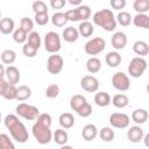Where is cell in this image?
<instances>
[{
    "mask_svg": "<svg viewBox=\"0 0 149 149\" xmlns=\"http://www.w3.org/2000/svg\"><path fill=\"white\" fill-rule=\"evenodd\" d=\"M3 122H5L6 128L9 130V134L14 141H16L19 143H24L29 140L28 130H27L26 126L23 125V122L20 121V119L16 114L6 115Z\"/></svg>",
    "mask_w": 149,
    "mask_h": 149,
    "instance_id": "cell-1",
    "label": "cell"
},
{
    "mask_svg": "<svg viewBox=\"0 0 149 149\" xmlns=\"http://www.w3.org/2000/svg\"><path fill=\"white\" fill-rule=\"evenodd\" d=\"M93 23L106 31H113L116 28V19L111 9L104 8L93 14Z\"/></svg>",
    "mask_w": 149,
    "mask_h": 149,
    "instance_id": "cell-2",
    "label": "cell"
},
{
    "mask_svg": "<svg viewBox=\"0 0 149 149\" xmlns=\"http://www.w3.org/2000/svg\"><path fill=\"white\" fill-rule=\"evenodd\" d=\"M31 133L35 140L40 144H48L52 140V132L49 126H45L38 121H36L31 127Z\"/></svg>",
    "mask_w": 149,
    "mask_h": 149,
    "instance_id": "cell-3",
    "label": "cell"
},
{
    "mask_svg": "<svg viewBox=\"0 0 149 149\" xmlns=\"http://www.w3.org/2000/svg\"><path fill=\"white\" fill-rule=\"evenodd\" d=\"M147 66H148V63L143 57L141 56L134 57L128 64V73L133 78H140L147 70Z\"/></svg>",
    "mask_w": 149,
    "mask_h": 149,
    "instance_id": "cell-4",
    "label": "cell"
},
{
    "mask_svg": "<svg viewBox=\"0 0 149 149\" xmlns=\"http://www.w3.org/2000/svg\"><path fill=\"white\" fill-rule=\"evenodd\" d=\"M15 112H16V115L19 118H22V119L28 120V121L36 120V118L40 114V109L37 107L29 105V104H26V102L19 104L15 108Z\"/></svg>",
    "mask_w": 149,
    "mask_h": 149,
    "instance_id": "cell-5",
    "label": "cell"
},
{
    "mask_svg": "<svg viewBox=\"0 0 149 149\" xmlns=\"http://www.w3.org/2000/svg\"><path fill=\"white\" fill-rule=\"evenodd\" d=\"M62 48L61 37L56 31H48L44 36V49L50 54H57Z\"/></svg>",
    "mask_w": 149,
    "mask_h": 149,
    "instance_id": "cell-6",
    "label": "cell"
},
{
    "mask_svg": "<svg viewBox=\"0 0 149 149\" xmlns=\"http://www.w3.org/2000/svg\"><path fill=\"white\" fill-rule=\"evenodd\" d=\"M106 48V41L102 37H93L90 38L85 45H84V50L87 55L90 56H97L100 52H102Z\"/></svg>",
    "mask_w": 149,
    "mask_h": 149,
    "instance_id": "cell-7",
    "label": "cell"
},
{
    "mask_svg": "<svg viewBox=\"0 0 149 149\" xmlns=\"http://www.w3.org/2000/svg\"><path fill=\"white\" fill-rule=\"evenodd\" d=\"M112 85L118 91H121V92L128 91L130 87V80H129L128 74H126L125 72H121V71L115 72L112 77Z\"/></svg>",
    "mask_w": 149,
    "mask_h": 149,
    "instance_id": "cell-8",
    "label": "cell"
},
{
    "mask_svg": "<svg viewBox=\"0 0 149 149\" xmlns=\"http://www.w3.org/2000/svg\"><path fill=\"white\" fill-rule=\"evenodd\" d=\"M64 59L58 54H51L47 61V70L51 74H58L63 70Z\"/></svg>",
    "mask_w": 149,
    "mask_h": 149,
    "instance_id": "cell-9",
    "label": "cell"
},
{
    "mask_svg": "<svg viewBox=\"0 0 149 149\" xmlns=\"http://www.w3.org/2000/svg\"><path fill=\"white\" fill-rule=\"evenodd\" d=\"M109 123L118 129H125L130 123V118L125 113H113L109 116Z\"/></svg>",
    "mask_w": 149,
    "mask_h": 149,
    "instance_id": "cell-10",
    "label": "cell"
},
{
    "mask_svg": "<svg viewBox=\"0 0 149 149\" xmlns=\"http://www.w3.org/2000/svg\"><path fill=\"white\" fill-rule=\"evenodd\" d=\"M80 86L84 91L88 93H95L99 90V80L94 76L87 74L80 79Z\"/></svg>",
    "mask_w": 149,
    "mask_h": 149,
    "instance_id": "cell-11",
    "label": "cell"
},
{
    "mask_svg": "<svg viewBox=\"0 0 149 149\" xmlns=\"http://www.w3.org/2000/svg\"><path fill=\"white\" fill-rule=\"evenodd\" d=\"M111 43L115 50H122L127 45V35L123 31H115L111 37Z\"/></svg>",
    "mask_w": 149,
    "mask_h": 149,
    "instance_id": "cell-12",
    "label": "cell"
},
{
    "mask_svg": "<svg viewBox=\"0 0 149 149\" xmlns=\"http://www.w3.org/2000/svg\"><path fill=\"white\" fill-rule=\"evenodd\" d=\"M143 135H144V132L143 129L139 126V125H135V126H132L128 128L127 130V139L133 142V143H139L142 141L143 139Z\"/></svg>",
    "mask_w": 149,
    "mask_h": 149,
    "instance_id": "cell-13",
    "label": "cell"
},
{
    "mask_svg": "<svg viewBox=\"0 0 149 149\" xmlns=\"http://www.w3.org/2000/svg\"><path fill=\"white\" fill-rule=\"evenodd\" d=\"M5 77H6L7 81L10 83V84H17L20 81V78H21L19 69L16 66L12 65V64L6 68V70H5Z\"/></svg>",
    "mask_w": 149,
    "mask_h": 149,
    "instance_id": "cell-14",
    "label": "cell"
},
{
    "mask_svg": "<svg viewBox=\"0 0 149 149\" xmlns=\"http://www.w3.org/2000/svg\"><path fill=\"white\" fill-rule=\"evenodd\" d=\"M81 136L85 141H93L98 136V128L93 123H88L83 127L81 129Z\"/></svg>",
    "mask_w": 149,
    "mask_h": 149,
    "instance_id": "cell-15",
    "label": "cell"
},
{
    "mask_svg": "<svg viewBox=\"0 0 149 149\" xmlns=\"http://www.w3.org/2000/svg\"><path fill=\"white\" fill-rule=\"evenodd\" d=\"M132 22L137 28L148 29L149 28V15L147 13H137L134 17H132Z\"/></svg>",
    "mask_w": 149,
    "mask_h": 149,
    "instance_id": "cell-16",
    "label": "cell"
},
{
    "mask_svg": "<svg viewBox=\"0 0 149 149\" xmlns=\"http://www.w3.org/2000/svg\"><path fill=\"white\" fill-rule=\"evenodd\" d=\"M62 37H63V40L65 41V42H68V43H73V42H76L77 40H78V37H79V33H78V29L77 28H74V27H66V28H64V30H63V33H62Z\"/></svg>",
    "mask_w": 149,
    "mask_h": 149,
    "instance_id": "cell-17",
    "label": "cell"
},
{
    "mask_svg": "<svg viewBox=\"0 0 149 149\" xmlns=\"http://www.w3.org/2000/svg\"><path fill=\"white\" fill-rule=\"evenodd\" d=\"M15 29V22L10 17L0 19V33L3 35H9Z\"/></svg>",
    "mask_w": 149,
    "mask_h": 149,
    "instance_id": "cell-18",
    "label": "cell"
},
{
    "mask_svg": "<svg viewBox=\"0 0 149 149\" xmlns=\"http://www.w3.org/2000/svg\"><path fill=\"white\" fill-rule=\"evenodd\" d=\"M94 102L99 107H107L111 104V95L105 91H97L94 94Z\"/></svg>",
    "mask_w": 149,
    "mask_h": 149,
    "instance_id": "cell-19",
    "label": "cell"
},
{
    "mask_svg": "<svg viewBox=\"0 0 149 149\" xmlns=\"http://www.w3.org/2000/svg\"><path fill=\"white\" fill-rule=\"evenodd\" d=\"M105 62L109 68H116L121 64L122 58H121V55L118 51H109L105 56Z\"/></svg>",
    "mask_w": 149,
    "mask_h": 149,
    "instance_id": "cell-20",
    "label": "cell"
},
{
    "mask_svg": "<svg viewBox=\"0 0 149 149\" xmlns=\"http://www.w3.org/2000/svg\"><path fill=\"white\" fill-rule=\"evenodd\" d=\"M58 123L62 128L64 129H70L73 127L74 125V118L71 113L69 112H65V113H62L58 118Z\"/></svg>",
    "mask_w": 149,
    "mask_h": 149,
    "instance_id": "cell-21",
    "label": "cell"
},
{
    "mask_svg": "<svg viewBox=\"0 0 149 149\" xmlns=\"http://www.w3.org/2000/svg\"><path fill=\"white\" fill-rule=\"evenodd\" d=\"M78 33L83 37H91L94 33L93 23H91L88 20L87 21H81L79 27H78Z\"/></svg>",
    "mask_w": 149,
    "mask_h": 149,
    "instance_id": "cell-22",
    "label": "cell"
},
{
    "mask_svg": "<svg viewBox=\"0 0 149 149\" xmlns=\"http://www.w3.org/2000/svg\"><path fill=\"white\" fill-rule=\"evenodd\" d=\"M111 102L114 107L116 108H125L128 106L129 104V99L126 94L123 93H118L115 95H113V98H111Z\"/></svg>",
    "mask_w": 149,
    "mask_h": 149,
    "instance_id": "cell-23",
    "label": "cell"
},
{
    "mask_svg": "<svg viewBox=\"0 0 149 149\" xmlns=\"http://www.w3.org/2000/svg\"><path fill=\"white\" fill-rule=\"evenodd\" d=\"M149 118V114L147 112V109L144 108H137L132 113V120L136 123V125H142Z\"/></svg>",
    "mask_w": 149,
    "mask_h": 149,
    "instance_id": "cell-24",
    "label": "cell"
},
{
    "mask_svg": "<svg viewBox=\"0 0 149 149\" xmlns=\"http://www.w3.org/2000/svg\"><path fill=\"white\" fill-rule=\"evenodd\" d=\"M52 140L58 146H64L66 144L68 140H69V135L68 133L64 130V128H58L52 133Z\"/></svg>",
    "mask_w": 149,
    "mask_h": 149,
    "instance_id": "cell-25",
    "label": "cell"
},
{
    "mask_svg": "<svg viewBox=\"0 0 149 149\" xmlns=\"http://www.w3.org/2000/svg\"><path fill=\"white\" fill-rule=\"evenodd\" d=\"M100 69H101V61L98 57L92 56L86 61V70L90 73H92V74L98 73L100 71Z\"/></svg>",
    "mask_w": 149,
    "mask_h": 149,
    "instance_id": "cell-26",
    "label": "cell"
},
{
    "mask_svg": "<svg viewBox=\"0 0 149 149\" xmlns=\"http://www.w3.org/2000/svg\"><path fill=\"white\" fill-rule=\"evenodd\" d=\"M133 51L137 55V56H147L149 54V45L147 42L144 41H136L133 44Z\"/></svg>",
    "mask_w": 149,
    "mask_h": 149,
    "instance_id": "cell-27",
    "label": "cell"
},
{
    "mask_svg": "<svg viewBox=\"0 0 149 149\" xmlns=\"http://www.w3.org/2000/svg\"><path fill=\"white\" fill-rule=\"evenodd\" d=\"M31 97V88L27 85H21L16 88V98L15 100L17 101H24L28 100Z\"/></svg>",
    "mask_w": 149,
    "mask_h": 149,
    "instance_id": "cell-28",
    "label": "cell"
},
{
    "mask_svg": "<svg viewBox=\"0 0 149 149\" xmlns=\"http://www.w3.org/2000/svg\"><path fill=\"white\" fill-rule=\"evenodd\" d=\"M86 101L87 100H86V98L84 95H81V94H74L70 99V107H71L72 111L77 112Z\"/></svg>",
    "mask_w": 149,
    "mask_h": 149,
    "instance_id": "cell-29",
    "label": "cell"
},
{
    "mask_svg": "<svg viewBox=\"0 0 149 149\" xmlns=\"http://www.w3.org/2000/svg\"><path fill=\"white\" fill-rule=\"evenodd\" d=\"M51 23L55 26V27H58V28H62L66 24L68 20H66V16H65V13L63 12H56L51 17Z\"/></svg>",
    "mask_w": 149,
    "mask_h": 149,
    "instance_id": "cell-30",
    "label": "cell"
},
{
    "mask_svg": "<svg viewBox=\"0 0 149 149\" xmlns=\"http://www.w3.org/2000/svg\"><path fill=\"white\" fill-rule=\"evenodd\" d=\"M0 58H1V62L3 64H7V65H10L15 62L16 59V52L12 49H6L1 52L0 55Z\"/></svg>",
    "mask_w": 149,
    "mask_h": 149,
    "instance_id": "cell-31",
    "label": "cell"
},
{
    "mask_svg": "<svg viewBox=\"0 0 149 149\" xmlns=\"http://www.w3.org/2000/svg\"><path fill=\"white\" fill-rule=\"evenodd\" d=\"M98 135L100 137V140H102L104 142H112L114 140V130L111 127H104L100 130H98Z\"/></svg>",
    "mask_w": 149,
    "mask_h": 149,
    "instance_id": "cell-32",
    "label": "cell"
},
{
    "mask_svg": "<svg viewBox=\"0 0 149 149\" xmlns=\"http://www.w3.org/2000/svg\"><path fill=\"white\" fill-rule=\"evenodd\" d=\"M76 9H77L80 21H87L92 15V10H91L90 6H87V5H79V6H77Z\"/></svg>",
    "mask_w": 149,
    "mask_h": 149,
    "instance_id": "cell-33",
    "label": "cell"
},
{
    "mask_svg": "<svg viewBox=\"0 0 149 149\" xmlns=\"http://www.w3.org/2000/svg\"><path fill=\"white\" fill-rule=\"evenodd\" d=\"M116 23L122 27H128L132 23V15L126 10L119 12V14L116 15Z\"/></svg>",
    "mask_w": 149,
    "mask_h": 149,
    "instance_id": "cell-34",
    "label": "cell"
},
{
    "mask_svg": "<svg viewBox=\"0 0 149 149\" xmlns=\"http://www.w3.org/2000/svg\"><path fill=\"white\" fill-rule=\"evenodd\" d=\"M27 43H29L30 45H33L34 48H36L37 50L40 49L41 44H42V40H41V36L37 31H30L28 34V37H27Z\"/></svg>",
    "mask_w": 149,
    "mask_h": 149,
    "instance_id": "cell-35",
    "label": "cell"
},
{
    "mask_svg": "<svg viewBox=\"0 0 149 149\" xmlns=\"http://www.w3.org/2000/svg\"><path fill=\"white\" fill-rule=\"evenodd\" d=\"M133 8L136 13H148L149 12V0H135Z\"/></svg>",
    "mask_w": 149,
    "mask_h": 149,
    "instance_id": "cell-36",
    "label": "cell"
},
{
    "mask_svg": "<svg viewBox=\"0 0 149 149\" xmlns=\"http://www.w3.org/2000/svg\"><path fill=\"white\" fill-rule=\"evenodd\" d=\"M27 37H28V34L21 29V28H17V29H14L13 31V40L14 42L19 43V44H23L27 42Z\"/></svg>",
    "mask_w": 149,
    "mask_h": 149,
    "instance_id": "cell-37",
    "label": "cell"
},
{
    "mask_svg": "<svg viewBox=\"0 0 149 149\" xmlns=\"http://www.w3.org/2000/svg\"><path fill=\"white\" fill-rule=\"evenodd\" d=\"M16 86H15V84H10V83H8V85H7V87H6V90H5V92H3V94H2V97L6 99V100H14L15 98H16Z\"/></svg>",
    "mask_w": 149,
    "mask_h": 149,
    "instance_id": "cell-38",
    "label": "cell"
},
{
    "mask_svg": "<svg viewBox=\"0 0 149 149\" xmlns=\"http://www.w3.org/2000/svg\"><path fill=\"white\" fill-rule=\"evenodd\" d=\"M14 148L15 146L10 140V137L5 133L0 134V149H14Z\"/></svg>",
    "mask_w": 149,
    "mask_h": 149,
    "instance_id": "cell-39",
    "label": "cell"
},
{
    "mask_svg": "<svg viewBox=\"0 0 149 149\" xmlns=\"http://www.w3.org/2000/svg\"><path fill=\"white\" fill-rule=\"evenodd\" d=\"M20 28L23 29L27 34H29V33L33 31V29H34V21H33L31 19L24 16V17H22V19L20 20Z\"/></svg>",
    "mask_w": 149,
    "mask_h": 149,
    "instance_id": "cell-40",
    "label": "cell"
},
{
    "mask_svg": "<svg viewBox=\"0 0 149 149\" xmlns=\"http://www.w3.org/2000/svg\"><path fill=\"white\" fill-rule=\"evenodd\" d=\"M31 9L34 10V13H48V6L44 1L42 0H36L33 2L31 5Z\"/></svg>",
    "mask_w": 149,
    "mask_h": 149,
    "instance_id": "cell-41",
    "label": "cell"
},
{
    "mask_svg": "<svg viewBox=\"0 0 149 149\" xmlns=\"http://www.w3.org/2000/svg\"><path fill=\"white\" fill-rule=\"evenodd\" d=\"M58 94H59V86L57 84H50L45 88V97L49 98V99L57 98Z\"/></svg>",
    "mask_w": 149,
    "mask_h": 149,
    "instance_id": "cell-42",
    "label": "cell"
},
{
    "mask_svg": "<svg viewBox=\"0 0 149 149\" xmlns=\"http://www.w3.org/2000/svg\"><path fill=\"white\" fill-rule=\"evenodd\" d=\"M22 52H23V55H24L26 57H28V58H33V57L36 56V54H37V49L34 48L33 45H30L29 43L26 42V43H23Z\"/></svg>",
    "mask_w": 149,
    "mask_h": 149,
    "instance_id": "cell-43",
    "label": "cell"
},
{
    "mask_svg": "<svg viewBox=\"0 0 149 149\" xmlns=\"http://www.w3.org/2000/svg\"><path fill=\"white\" fill-rule=\"evenodd\" d=\"M76 113H77L79 116H81V118H88V116L92 114V106L86 101Z\"/></svg>",
    "mask_w": 149,
    "mask_h": 149,
    "instance_id": "cell-44",
    "label": "cell"
},
{
    "mask_svg": "<svg viewBox=\"0 0 149 149\" xmlns=\"http://www.w3.org/2000/svg\"><path fill=\"white\" fill-rule=\"evenodd\" d=\"M34 19H35V22L38 26H44L50 21V17H49L48 13H36Z\"/></svg>",
    "mask_w": 149,
    "mask_h": 149,
    "instance_id": "cell-45",
    "label": "cell"
},
{
    "mask_svg": "<svg viewBox=\"0 0 149 149\" xmlns=\"http://www.w3.org/2000/svg\"><path fill=\"white\" fill-rule=\"evenodd\" d=\"M36 121L45 125V126H49L51 127V123H52V119H51V115L48 114V113H40L38 116L36 118Z\"/></svg>",
    "mask_w": 149,
    "mask_h": 149,
    "instance_id": "cell-46",
    "label": "cell"
},
{
    "mask_svg": "<svg viewBox=\"0 0 149 149\" xmlns=\"http://www.w3.org/2000/svg\"><path fill=\"white\" fill-rule=\"evenodd\" d=\"M65 16H66V20H68V21H71V22L80 21V20H79V15H78L76 8H74V9L66 10V12H65Z\"/></svg>",
    "mask_w": 149,
    "mask_h": 149,
    "instance_id": "cell-47",
    "label": "cell"
},
{
    "mask_svg": "<svg viewBox=\"0 0 149 149\" xmlns=\"http://www.w3.org/2000/svg\"><path fill=\"white\" fill-rule=\"evenodd\" d=\"M109 3H111V6H112L113 9L120 10V9H123V8L126 7L127 1H126V0H111Z\"/></svg>",
    "mask_w": 149,
    "mask_h": 149,
    "instance_id": "cell-48",
    "label": "cell"
},
{
    "mask_svg": "<svg viewBox=\"0 0 149 149\" xmlns=\"http://www.w3.org/2000/svg\"><path fill=\"white\" fill-rule=\"evenodd\" d=\"M66 3V0H50V7L52 9H62Z\"/></svg>",
    "mask_w": 149,
    "mask_h": 149,
    "instance_id": "cell-49",
    "label": "cell"
},
{
    "mask_svg": "<svg viewBox=\"0 0 149 149\" xmlns=\"http://www.w3.org/2000/svg\"><path fill=\"white\" fill-rule=\"evenodd\" d=\"M7 85H8L7 79H5V78H0V95L3 94V92H5L6 87H7Z\"/></svg>",
    "mask_w": 149,
    "mask_h": 149,
    "instance_id": "cell-50",
    "label": "cell"
},
{
    "mask_svg": "<svg viewBox=\"0 0 149 149\" xmlns=\"http://www.w3.org/2000/svg\"><path fill=\"white\" fill-rule=\"evenodd\" d=\"M68 1H69V3H71L73 6H79V5H81L83 0H68Z\"/></svg>",
    "mask_w": 149,
    "mask_h": 149,
    "instance_id": "cell-51",
    "label": "cell"
},
{
    "mask_svg": "<svg viewBox=\"0 0 149 149\" xmlns=\"http://www.w3.org/2000/svg\"><path fill=\"white\" fill-rule=\"evenodd\" d=\"M142 140H144V144H146V147H149V134L143 135V139H142Z\"/></svg>",
    "mask_w": 149,
    "mask_h": 149,
    "instance_id": "cell-52",
    "label": "cell"
},
{
    "mask_svg": "<svg viewBox=\"0 0 149 149\" xmlns=\"http://www.w3.org/2000/svg\"><path fill=\"white\" fill-rule=\"evenodd\" d=\"M5 68H3V65L0 63V78H3L5 77Z\"/></svg>",
    "mask_w": 149,
    "mask_h": 149,
    "instance_id": "cell-53",
    "label": "cell"
},
{
    "mask_svg": "<svg viewBox=\"0 0 149 149\" xmlns=\"http://www.w3.org/2000/svg\"><path fill=\"white\" fill-rule=\"evenodd\" d=\"M0 123H1V112H0Z\"/></svg>",
    "mask_w": 149,
    "mask_h": 149,
    "instance_id": "cell-54",
    "label": "cell"
},
{
    "mask_svg": "<svg viewBox=\"0 0 149 149\" xmlns=\"http://www.w3.org/2000/svg\"><path fill=\"white\" fill-rule=\"evenodd\" d=\"M0 19H1V12H0Z\"/></svg>",
    "mask_w": 149,
    "mask_h": 149,
    "instance_id": "cell-55",
    "label": "cell"
}]
</instances>
